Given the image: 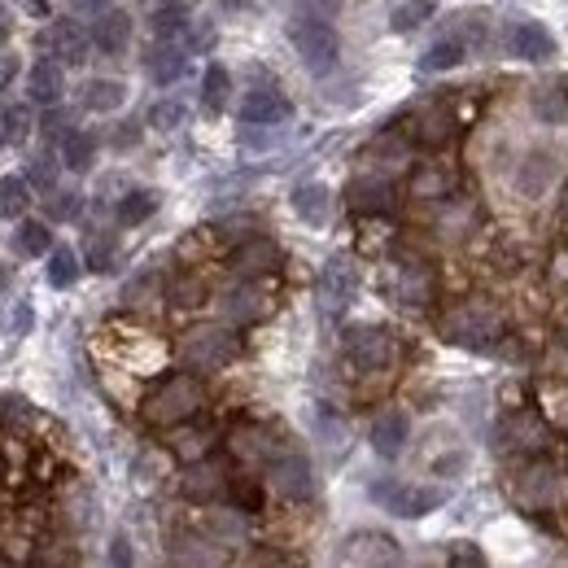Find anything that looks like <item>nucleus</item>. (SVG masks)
Instances as JSON below:
<instances>
[{"label":"nucleus","mask_w":568,"mask_h":568,"mask_svg":"<svg viewBox=\"0 0 568 568\" xmlns=\"http://www.w3.org/2000/svg\"><path fill=\"white\" fill-rule=\"evenodd\" d=\"M437 337L459 346V351H477V355H490L503 346L507 337V315L503 306L490 297H464V302H450L442 315H437Z\"/></svg>","instance_id":"nucleus-1"},{"label":"nucleus","mask_w":568,"mask_h":568,"mask_svg":"<svg viewBox=\"0 0 568 568\" xmlns=\"http://www.w3.org/2000/svg\"><path fill=\"white\" fill-rule=\"evenodd\" d=\"M507 495H511V503L525 516L547 520V516H556V511L568 507V468H560L551 455L520 459L516 473L507 477Z\"/></svg>","instance_id":"nucleus-2"},{"label":"nucleus","mask_w":568,"mask_h":568,"mask_svg":"<svg viewBox=\"0 0 568 568\" xmlns=\"http://www.w3.org/2000/svg\"><path fill=\"white\" fill-rule=\"evenodd\" d=\"M202 407H206V389H202V381H197L193 367H189V372L162 376V381L144 394L141 416L149 428H180V425H189V420H197Z\"/></svg>","instance_id":"nucleus-3"},{"label":"nucleus","mask_w":568,"mask_h":568,"mask_svg":"<svg viewBox=\"0 0 568 568\" xmlns=\"http://www.w3.org/2000/svg\"><path fill=\"white\" fill-rule=\"evenodd\" d=\"M381 284H385V297L394 306H403V311H428L437 302V272L428 267L425 258H416V254L389 263Z\"/></svg>","instance_id":"nucleus-4"},{"label":"nucleus","mask_w":568,"mask_h":568,"mask_svg":"<svg viewBox=\"0 0 568 568\" xmlns=\"http://www.w3.org/2000/svg\"><path fill=\"white\" fill-rule=\"evenodd\" d=\"M241 355V337L227 328V324H202V328H189L180 337V358L206 376V372H223L227 363H236Z\"/></svg>","instance_id":"nucleus-5"},{"label":"nucleus","mask_w":568,"mask_h":568,"mask_svg":"<svg viewBox=\"0 0 568 568\" xmlns=\"http://www.w3.org/2000/svg\"><path fill=\"white\" fill-rule=\"evenodd\" d=\"M288 40H293V49H297L302 67H306L311 74H328L333 67H337L342 44H337V31L328 27V18L297 13V18L288 22Z\"/></svg>","instance_id":"nucleus-6"},{"label":"nucleus","mask_w":568,"mask_h":568,"mask_svg":"<svg viewBox=\"0 0 568 568\" xmlns=\"http://www.w3.org/2000/svg\"><path fill=\"white\" fill-rule=\"evenodd\" d=\"M551 437H556V428L542 412H516L507 425L498 428V450L520 464V459L551 455Z\"/></svg>","instance_id":"nucleus-7"},{"label":"nucleus","mask_w":568,"mask_h":568,"mask_svg":"<svg viewBox=\"0 0 568 568\" xmlns=\"http://www.w3.org/2000/svg\"><path fill=\"white\" fill-rule=\"evenodd\" d=\"M342 351H346V363L355 367V372H381V367H389L394 363V337L385 333V328H351L346 333V342H342Z\"/></svg>","instance_id":"nucleus-8"},{"label":"nucleus","mask_w":568,"mask_h":568,"mask_svg":"<svg viewBox=\"0 0 568 568\" xmlns=\"http://www.w3.org/2000/svg\"><path fill=\"white\" fill-rule=\"evenodd\" d=\"M407 136L420 144V149H446V144L459 141V114L450 105H425L407 119Z\"/></svg>","instance_id":"nucleus-9"},{"label":"nucleus","mask_w":568,"mask_h":568,"mask_svg":"<svg viewBox=\"0 0 568 568\" xmlns=\"http://www.w3.org/2000/svg\"><path fill=\"white\" fill-rule=\"evenodd\" d=\"M267 477L276 486V495L284 503H306L315 495V477H311V464L297 455V450H281L272 464H267Z\"/></svg>","instance_id":"nucleus-10"},{"label":"nucleus","mask_w":568,"mask_h":568,"mask_svg":"<svg viewBox=\"0 0 568 568\" xmlns=\"http://www.w3.org/2000/svg\"><path fill=\"white\" fill-rule=\"evenodd\" d=\"M477 202L473 197H464V193H450V197H442V202H433V232L442 236V241H464V236H473L477 232Z\"/></svg>","instance_id":"nucleus-11"},{"label":"nucleus","mask_w":568,"mask_h":568,"mask_svg":"<svg viewBox=\"0 0 568 568\" xmlns=\"http://www.w3.org/2000/svg\"><path fill=\"white\" fill-rule=\"evenodd\" d=\"M227 267L241 276V281H258V276H272L281 267V250L267 241V236H245L236 241V250L227 254Z\"/></svg>","instance_id":"nucleus-12"},{"label":"nucleus","mask_w":568,"mask_h":568,"mask_svg":"<svg viewBox=\"0 0 568 568\" xmlns=\"http://www.w3.org/2000/svg\"><path fill=\"white\" fill-rule=\"evenodd\" d=\"M372 498H376L385 511L416 520V516H425V511H433V507L442 503V490H416V486H403V481H376V486H372Z\"/></svg>","instance_id":"nucleus-13"},{"label":"nucleus","mask_w":568,"mask_h":568,"mask_svg":"<svg viewBox=\"0 0 568 568\" xmlns=\"http://www.w3.org/2000/svg\"><path fill=\"white\" fill-rule=\"evenodd\" d=\"M219 311H223V320H227L232 328H236V324H258V320L272 311V297L254 281H241L219 297Z\"/></svg>","instance_id":"nucleus-14"},{"label":"nucleus","mask_w":568,"mask_h":568,"mask_svg":"<svg viewBox=\"0 0 568 568\" xmlns=\"http://www.w3.org/2000/svg\"><path fill=\"white\" fill-rule=\"evenodd\" d=\"M288 114H293L288 97L272 83H254L241 101V123H250V128H272V123H284Z\"/></svg>","instance_id":"nucleus-15"},{"label":"nucleus","mask_w":568,"mask_h":568,"mask_svg":"<svg viewBox=\"0 0 568 568\" xmlns=\"http://www.w3.org/2000/svg\"><path fill=\"white\" fill-rule=\"evenodd\" d=\"M355 293H358V276L346 258L324 263V272H320V302H324L328 315H342L355 302Z\"/></svg>","instance_id":"nucleus-16"},{"label":"nucleus","mask_w":568,"mask_h":568,"mask_svg":"<svg viewBox=\"0 0 568 568\" xmlns=\"http://www.w3.org/2000/svg\"><path fill=\"white\" fill-rule=\"evenodd\" d=\"M227 486H232V481H227V468L206 455V459H193V464H189V473H184V481H180V495L189 498V503H214Z\"/></svg>","instance_id":"nucleus-17"},{"label":"nucleus","mask_w":568,"mask_h":568,"mask_svg":"<svg viewBox=\"0 0 568 568\" xmlns=\"http://www.w3.org/2000/svg\"><path fill=\"white\" fill-rule=\"evenodd\" d=\"M346 206L355 214H389L398 206V189L385 175H363L346 189Z\"/></svg>","instance_id":"nucleus-18"},{"label":"nucleus","mask_w":568,"mask_h":568,"mask_svg":"<svg viewBox=\"0 0 568 568\" xmlns=\"http://www.w3.org/2000/svg\"><path fill=\"white\" fill-rule=\"evenodd\" d=\"M346 565H403V551L385 534H351L342 547Z\"/></svg>","instance_id":"nucleus-19"},{"label":"nucleus","mask_w":568,"mask_h":568,"mask_svg":"<svg viewBox=\"0 0 568 568\" xmlns=\"http://www.w3.org/2000/svg\"><path fill=\"white\" fill-rule=\"evenodd\" d=\"M507 53L520 62H547L556 53V40L538 22H511L507 27Z\"/></svg>","instance_id":"nucleus-20"},{"label":"nucleus","mask_w":568,"mask_h":568,"mask_svg":"<svg viewBox=\"0 0 568 568\" xmlns=\"http://www.w3.org/2000/svg\"><path fill=\"white\" fill-rule=\"evenodd\" d=\"M407 193L433 206V202H442V197L459 193V175H455L450 166H442V162H428V166H416V171H412Z\"/></svg>","instance_id":"nucleus-21"},{"label":"nucleus","mask_w":568,"mask_h":568,"mask_svg":"<svg viewBox=\"0 0 568 568\" xmlns=\"http://www.w3.org/2000/svg\"><path fill=\"white\" fill-rule=\"evenodd\" d=\"M227 450H232V459H241V464H272V459H276V442L267 437V428H258V425L232 428Z\"/></svg>","instance_id":"nucleus-22"},{"label":"nucleus","mask_w":568,"mask_h":568,"mask_svg":"<svg viewBox=\"0 0 568 568\" xmlns=\"http://www.w3.org/2000/svg\"><path fill=\"white\" fill-rule=\"evenodd\" d=\"M407 416L398 412V407H389V412H381L376 420H372V450L381 455V459H398L403 455V446H407Z\"/></svg>","instance_id":"nucleus-23"},{"label":"nucleus","mask_w":568,"mask_h":568,"mask_svg":"<svg viewBox=\"0 0 568 568\" xmlns=\"http://www.w3.org/2000/svg\"><path fill=\"white\" fill-rule=\"evenodd\" d=\"M49 53H53L62 67H83V62H88V36H83V27H74V22H53V31H49Z\"/></svg>","instance_id":"nucleus-24"},{"label":"nucleus","mask_w":568,"mask_h":568,"mask_svg":"<svg viewBox=\"0 0 568 568\" xmlns=\"http://www.w3.org/2000/svg\"><path fill=\"white\" fill-rule=\"evenodd\" d=\"M551 180H556V153H529V158L516 166V189H520L525 197H542Z\"/></svg>","instance_id":"nucleus-25"},{"label":"nucleus","mask_w":568,"mask_h":568,"mask_svg":"<svg viewBox=\"0 0 568 568\" xmlns=\"http://www.w3.org/2000/svg\"><path fill=\"white\" fill-rule=\"evenodd\" d=\"M27 92L40 105H58L62 101V62L58 58H40L27 74Z\"/></svg>","instance_id":"nucleus-26"},{"label":"nucleus","mask_w":568,"mask_h":568,"mask_svg":"<svg viewBox=\"0 0 568 568\" xmlns=\"http://www.w3.org/2000/svg\"><path fill=\"white\" fill-rule=\"evenodd\" d=\"M214 450V428L206 425H180L171 428V455L175 459H184V464H193V459H206Z\"/></svg>","instance_id":"nucleus-27"},{"label":"nucleus","mask_w":568,"mask_h":568,"mask_svg":"<svg viewBox=\"0 0 568 568\" xmlns=\"http://www.w3.org/2000/svg\"><path fill=\"white\" fill-rule=\"evenodd\" d=\"M189 67V58H184V49H175L171 40H158L149 53H144V71L153 83H175L180 74Z\"/></svg>","instance_id":"nucleus-28"},{"label":"nucleus","mask_w":568,"mask_h":568,"mask_svg":"<svg viewBox=\"0 0 568 568\" xmlns=\"http://www.w3.org/2000/svg\"><path fill=\"white\" fill-rule=\"evenodd\" d=\"M92 44L101 53H123L132 44V18L128 13H101V22L92 27Z\"/></svg>","instance_id":"nucleus-29"},{"label":"nucleus","mask_w":568,"mask_h":568,"mask_svg":"<svg viewBox=\"0 0 568 568\" xmlns=\"http://www.w3.org/2000/svg\"><path fill=\"white\" fill-rule=\"evenodd\" d=\"M529 105L542 123H568V83H538Z\"/></svg>","instance_id":"nucleus-30"},{"label":"nucleus","mask_w":568,"mask_h":568,"mask_svg":"<svg viewBox=\"0 0 568 568\" xmlns=\"http://www.w3.org/2000/svg\"><path fill=\"white\" fill-rule=\"evenodd\" d=\"M293 211L302 214L306 223H328V214H333V193H328L324 184H302V189L293 193Z\"/></svg>","instance_id":"nucleus-31"},{"label":"nucleus","mask_w":568,"mask_h":568,"mask_svg":"<svg viewBox=\"0 0 568 568\" xmlns=\"http://www.w3.org/2000/svg\"><path fill=\"white\" fill-rule=\"evenodd\" d=\"M128 101V88L119 83V79H92L88 88H83V105L92 110V114H110V110H119Z\"/></svg>","instance_id":"nucleus-32"},{"label":"nucleus","mask_w":568,"mask_h":568,"mask_svg":"<svg viewBox=\"0 0 568 568\" xmlns=\"http://www.w3.org/2000/svg\"><path fill=\"white\" fill-rule=\"evenodd\" d=\"M62 162H67L71 171H92V162H97V141H92L88 132H67V136H62Z\"/></svg>","instance_id":"nucleus-33"},{"label":"nucleus","mask_w":568,"mask_h":568,"mask_svg":"<svg viewBox=\"0 0 568 568\" xmlns=\"http://www.w3.org/2000/svg\"><path fill=\"white\" fill-rule=\"evenodd\" d=\"M542 416L551 420L556 433L568 437V381H556V385L542 389Z\"/></svg>","instance_id":"nucleus-34"},{"label":"nucleus","mask_w":568,"mask_h":568,"mask_svg":"<svg viewBox=\"0 0 568 568\" xmlns=\"http://www.w3.org/2000/svg\"><path fill=\"white\" fill-rule=\"evenodd\" d=\"M153 211H158V193L136 189V193H128V197L119 202V223H123V227H136V223H144Z\"/></svg>","instance_id":"nucleus-35"},{"label":"nucleus","mask_w":568,"mask_h":568,"mask_svg":"<svg viewBox=\"0 0 568 568\" xmlns=\"http://www.w3.org/2000/svg\"><path fill=\"white\" fill-rule=\"evenodd\" d=\"M74 281H79V258H74V250L58 245V250L49 254V284H53V288H71Z\"/></svg>","instance_id":"nucleus-36"},{"label":"nucleus","mask_w":568,"mask_h":568,"mask_svg":"<svg viewBox=\"0 0 568 568\" xmlns=\"http://www.w3.org/2000/svg\"><path fill=\"white\" fill-rule=\"evenodd\" d=\"M227 88H232L227 71H223L219 62L206 67V79H202V101H206V110H211V114H219V110L227 105Z\"/></svg>","instance_id":"nucleus-37"},{"label":"nucleus","mask_w":568,"mask_h":568,"mask_svg":"<svg viewBox=\"0 0 568 568\" xmlns=\"http://www.w3.org/2000/svg\"><path fill=\"white\" fill-rule=\"evenodd\" d=\"M49 245H53L49 223H22V227H18V254L40 258V254H49Z\"/></svg>","instance_id":"nucleus-38"},{"label":"nucleus","mask_w":568,"mask_h":568,"mask_svg":"<svg viewBox=\"0 0 568 568\" xmlns=\"http://www.w3.org/2000/svg\"><path fill=\"white\" fill-rule=\"evenodd\" d=\"M27 202H31L27 197V180L22 175H4L0 180V214L4 219H18V214L27 211Z\"/></svg>","instance_id":"nucleus-39"},{"label":"nucleus","mask_w":568,"mask_h":568,"mask_svg":"<svg viewBox=\"0 0 568 568\" xmlns=\"http://www.w3.org/2000/svg\"><path fill=\"white\" fill-rule=\"evenodd\" d=\"M459 62H464V44H459V40H437L425 53L420 67H425V71H455Z\"/></svg>","instance_id":"nucleus-40"},{"label":"nucleus","mask_w":568,"mask_h":568,"mask_svg":"<svg viewBox=\"0 0 568 568\" xmlns=\"http://www.w3.org/2000/svg\"><path fill=\"white\" fill-rule=\"evenodd\" d=\"M227 495H232V507H241L245 516H258V511H263V486L250 481V477H236V481L227 486Z\"/></svg>","instance_id":"nucleus-41"},{"label":"nucleus","mask_w":568,"mask_h":568,"mask_svg":"<svg viewBox=\"0 0 568 568\" xmlns=\"http://www.w3.org/2000/svg\"><path fill=\"white\" fill-rule=\"evenodd\" d=\"M428 18H433V0H407V4L394 9L389 27H394V31H416V27L428 22Z\"/></svg>","instance_id":"nucleus-42"},{"label":"nucleus","mask_w":568,"mask_h":568,"mask_svg":"<svg viewBox=\"0 0 568 568\" xmlns=\"http://www.w3.org/2000/svg\"><path fill=\"white\" fill-rule=\"evenodd\" d=\"M175 306H202L206 302V284L197 281V276H180V281H171V293H166Z\"/></svg>","instance_id":"nucleus-43"},{"label":"nucleus","mask_w":568,"mask_h":568,"mask_svg":"<svg viewBox=\"0 0 568 568\" xmlns=\"http://www.w3.org/2000/svg\"><path fill=\"white\" fill-rule=\"evenodd\" d=\"M180 31H189V13L184 9H158L153 13V36L158 40H175Z\"/></svg>","instance_id":"nucleus-44"},{"label":"nucleus","mask_w":568,"mask_h":568,"mask_svg":"<svg viewBox=\"0 0 568 568\" xmlns=\"http://www.w3.org/2000/svg\"><path fill=\"white\" fill-rule=\"evenodd\" d=\"M27 132H31V114H27L22 105H13V110H4V114H0V141L18 144Z\"/></svg>","instance_id":"nucleus-45"},{"label":"nucleus","mask_w":568,"mask_h":568,"mask_svg":"<svg viewBox=\"0 0 568 568\" xmlns=\"http://www.w3.org/2000/svg\"><path fill=\"white\" fill-rule=\"evenodd\" d=\"M88 267L92 272H114V241L110 236H88Z\"/></svg>","instance_id":"nucleus-46"},{"label":"nucleus","mask_w":568,"mask_h":568,"mask_svg":"<svg viewBox=\"0 0 568 568\" xmlns=\"http://www.w3.org/2000/svg\"><path fill=\"white\" fill-rule=\"evenodd\" d=\"M211 534H219V538H245V511H241V507H232V511H214Z\"/></svg>","instance_id":"nucleus-47"},{"label":"nucleus","mask_w":568,"mask_h":568,"mask_svg":"<svg viewBox=\"0 0 568 568\" xmlns=\"http://www.w3.org/2000/svg\"><path fill=\"white\" fill-rule=\"evenodd\" d=\"M149 123L162 128V132H175V128L184 123V105H180V101H158V105L149 110Z\"/></svg>","instance_id":"nucleus-48"},{"label":"nucleus","mask_w":568,"mask_h":568,"mask_svg":"<svg viewBox=\"0 0 568 568\" xmlns=\"http://www.w3.org/2000/svg\"><path fill=\"white\" fill-rule=\"evenodd\" d=\"M547 284L556 293H568V245H556L551 258H547Z\"/></svg>","instance_id":"nucleus-49"},{"label":"nucleus","mask_w":568,"mask_h":568,"mask_svg":"<svg viewBox=\"0 0 568 568\" xmlns=\"http://www.w3.org/2000/svg\"><path fill=\"white\" fill-rule=\"evenodd\" d=\"M450 565H459V568H473V565H486V556L473 547V542H455L450 547V556H446Z\"/></svg>","instance_id":"nucleus-50"},{"label":"nucleus","mask_w":568,"mask_h":568,"mask_svg":"<svg viewBox=\"0 0 568 568\" xmlns=\"http://www.w3.org/2000/svg\"><path fill=\"white\" fill-rule=\"evenodd\" d=\"M297 13H311V18H333L342 9V0H293Z\"/></svg>","instance_id":"nucleus-51"},{"label":"nucleus","mask_w":568,"mask_h":568,"mask_svg":"<svg viewBox=\"0 0 568 568\" xmlns=\"http://www.w3.org/2000/svg\"><path fill=\"white\" fill-rule=\"evenodd\" d=\"M74 211H79V193H58L53 206H49L53 219H74Z\"/></svg>","instance_id":"nucleus-52"},{"label":"nucleus","mask_w":568,"mask_h":568,"mask_svg":"<svg viewBox=\"0 0 568 568\" xmlns=\"http://www.w3.org/2000/svg\"><path fill=\"white\" fill-rule=\"evenodd\" d=\"M31 184L53 189V158H36V166H31Z\"/></svg>","instance_id":"nucleus-53"},{"label":"nucleus","mask_w":568,"mask_h":568,"mask_svg":"<svg viewBox=\"0 0 568 568\" xmlns=\"http://www.w3.org/2000/svg\"><path fill=\"white\" fill-rule=\"evenodd\" d=\"M67 132V114L62 110H53L49 119H44V136H62Z\"/></svg>","instance_id":"nucleus-54"},{"label":"nucleus","mask_w":568,"mask_h":568,"mask_svg":"<svg viewBox=\"0 0 568 568\" xmlns=\"http://www.w3.org/2000/svg\"><path fill=\"white\" fill-rule=\"evenodd\" d=\"M13 74H18V58H0V92L13 83Z\"/></svg>","instance_id":"nucleus-55"},{"label":"nucleus","mask_w":568,"mask_h":568,"mask_svg":"<svg viewBox=\"0 0 568 568\" xmlns=\"http://www.w3.org/2000/svg\"><path fill=\"white\" fill-rule=\"evenodd\" d=\"M67 4H71L74 13H101L110 0H67Z\"/></svg>","instance_id":"nucleus-56"},{"label":"nucleus","mask_w":568,"mask_h":568,"mask_svg":"<svg viewBox=\"0 0 568 568\" xmlns=\"http://www.w3.org/2000/svg\"><path fill=\"white\" fill-rule=\"evenodd\" d=\"M110 560H114V565H132V551H128V542H123V538L114 542V551H110Z\"/></svg>","instance_id":"nucleus-57"},{"label":"nucleus","mask_w":568,"mask_h":568,"mask_svg":"<svg viewBox=\"0 0 568 568\" xmlns=\"http://www.w3.org/2000/svg\"><path fill=\"white\" fill-rule=\"evenodd\" d=\"M136 141H141V132H136L132 123H128V132H114V144H123V149H128V144H136Z\"/></svg>","instance_id":"nucleus-58"},{"label":"nucleus","mask_w":568,"mask_h":568,"mask_svg":"<svg viewBox=\"0 0 568 568\" xmlns=\"http://www.w3.org/2000/svg\"><path fill=\"white\" fill-rule=\"evenodd\" d=\"M560 227H565L568 236V184H565V197H560Z\"/></svg>","instance_id":"nucleus-59"},{"label":"nucleus","mask_w":568,"mask_h":568,"mask_svg":"<svg viewBox=\"0 0 568 568\" xmlns=\"http://www.w3.org/2000/svg\"><path fill=\"white\" fill-rule=\"evenodd\" d=\"M9 40V13H4V4H0V44Z\"/></svg>","instance_id":"nucleus-60"},{"label":"nucleus","mask_w":568,"mask_h":568,"mask_svg":"<svg viewBox=\"0 0 568 568\" xmlns=\"http://www.w3.org/2000/svg\"><path fill=\"white\" fill-rule=\"evenodd\" d=\"M31 9H36L40 18H44V13H49V0H31Z\"/></svg>","instance_id":"nucleus-61"},{"label":"nucleus","mask_w":568,"mask_h":568,"mask_svg":"<svg viewBox=\"0 0 568 568\" xmlns=\"http://www.w3.org/2000/svg\"><path fill=\"white\" fill-rule=\"evenodd\" d=\"M560 346L568 351V315H565V324H560Z\"/></svg>","instance_id":"nucleus-62"},{"label":"nucleus","mask_w":568,"mask_h":568,"mask_svg":"<svg viewBox=\"0 0 568 568\" xmlns=\"http://www.w3.org/2000/svg\"><path fill=\"white\" fill-rule=\"evenodd\" d=\"M0 284H4V272H0Z\"/></svg>","instance_id":"nucleus-63"}]
</instances>
